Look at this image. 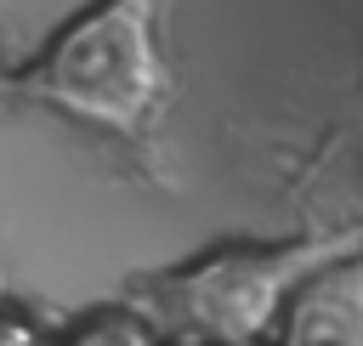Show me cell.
Here are the masks:
<instances>
[{
    "label": "cell",
    "mask_w": 363,
    "mask_h": 346,
    "mask_svg": "<svg viewBox=\"0 0 363 346\" xmlns=\"http://www.w3.org/2000/svg\"><path fill=\"white\" fill-rule=\"evenodd\" d=\"M164 11L170 0H91L17 68V91L74 125L142 136L164 96Z\"/></svg>",
    "instance_id": "1"
},
{
    "label": "cell",
    "mask_w": 363,
    "mask_h": 346,
    "mask_svg": "<svg viewBox=\"0 0 363 346\" xmlns=\"http://www.w3.org/2000/svg\"><path fill=\"white\" fill-rule=\"evenodd\" d=\"M0 85H6V45H0Z\"/></svg>",
    "instance_id": "5"
},
{
    "label": "cell",
    "mask_w": 363,
    "mask_h": 346,
    "mask_svg": "<svg viewBox=\"0 0 363 346\" xmlns=\"http://www.w3.org/2000/svg\"><path fill=\"white\" fill-rule=\"evenodd\" d=\"M0 346H45V340H40V329L28 318H17V312L0 306Z\"/></svg>",
    "instance_id": "4"
},
{
    "label": "cell",
    "mask_w": 363,
    "mask_h": 346,
    "mask_svg": "<svg viewBox=\"0 0 363 346\" xmlns=\"http://www.w3.org/2000/svg\"><path fill=\"white\" fill-rule=\"evenodd\" d=\"M45 346H159L153 323L130 306H102V312H85L74 329H62L57 340Z\"/></svg>",
    "instance_id": "3"
},
{
    "label": "cell",
    "mask_w": 363,
    "mask_h": 346,
    "mask_svg": "<svg viewBox=\"0 0 363 346\" xmlns=\"http://www.w3.org/2000/svg\"><path fill=\"white\" fill-rule=\"evenodd\" d=\"M357 250H363V227L295 238V244H221L176 272H159L142 289V301H147L142 318L170 323L182 340L255 346L306 278L340 267Z\"/></svg>",
    "instance_id": "2"
}]
</instances>
